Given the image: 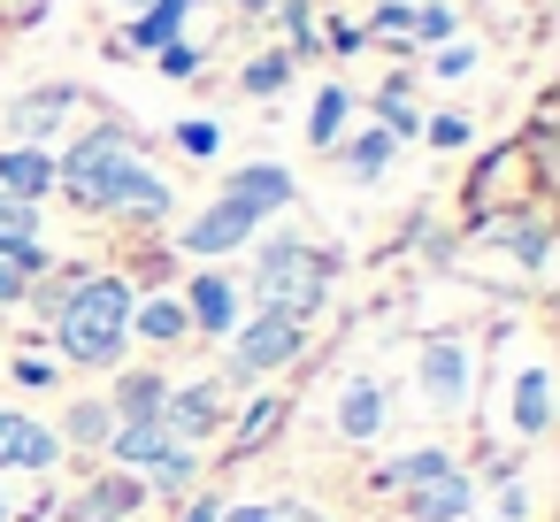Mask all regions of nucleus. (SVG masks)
Instances as JSON below:
<instances>
[{
	"label": "nucleus",
	"instance_id": "c9c22d12",
	"mask_svg": "<svg viewBox=\"0 0 560 522\" xmlns=\"http://www.w3.org/2000/svg\"><path fill=\"white\" fill-rule=\"evenodd\" d=\"M269 522H323V514H307V507H269Z\"/></svg>",
	"mask_w": 560,
	"mask_h": 522
},
{
	"label": "nucleus",
	"instance_id": "4be33fe9",
	"mask_svg": "<svg viewBox=\"0 0 560 522\" xmlns=\"http://www.w3.org/2000/svg\"><path fill=\"white\" fill-rule=\"evenodd\" d=\"M453 461L445 453H407V461H392V468H376V484L392 491V484H430V476H445Z\"/></svg>",
	"mask_w": 560,
	"mask_h": 522
},
{
	"label": "nucleus",
	"instance_id": "c85d7f7f",
	"mask_svg": "<svg viewBox=\"0 0 560 522\" xmlns=\"http://www.w3.org/2000/svg\"><path fill=\"white\" fill-rule=\"evenodd\" d=\"M154 484H162V491H185V484H192V453H185V445H170V453L154 461Z\"/></svg>",
	"mask_w": 560,
	"mask_h": 522
},
{
	"label": "nucleus",
	"instance_id": "e433bc0d",
	"mask_svg": "<svg viewBox=\"0 0 560 522\" xmlns=\"http://www.w3.org/2000/svg\"><path fill=\"white\" fill-rule=\"evenodd\" d=\"M215 522H269V507H231V514H215Z\"/></svg>",
	"mask_w": 560,
	"mask_h": 522
},
{
	"label": "nucleus",
	"instance_id": "39448f33",
	"mask_svg": "<svg viewBox=\"0 0 560 522\" xmlns=\"http://www.w3.org/2000/svg\"><path fill=\"white\" fill-rule=\"evenodd\" d=\"M254 208H238V200H215L200 223H185V254H231V246H246L254 239Z\"/></svg>",
	"mask_w": 560,
	"mask_h": 522
},
{
	"label": "nucleus",
	"instance_id": "ddd939ff",
	"mask_svg": "<svg viewBox=\"0 0 560 522\" xmlns=\"http://www.w3.org/2000/svg\"><path fill=\"white\" fill-rule=\"evenodd\" d=\"M162 399H170V384L139 369V376L116 384V407H108V415H116V422H162Z\"/></svg>",
	"mask_w": 560,
	"mask_h": 522
},
{
	"label": "nucleus",
	"instance_id": "393cba45",
	"mask_svg": "<svg viewBox=\"0 0 560 522\" xmlns=\"http://www.w3.org/2000/svg\"><path fill=\"white\" fill-rule=\"evenodd\" d=\"M32 269H39V246L0 254V300H24V292H32Z\"/></svg>",
	"mask_w": 560,
	"mask_h": 522
},
{
	"label": "nucleus",
	"instance_id": "1a4fd4ad",
	"mask_svg": "<svg viewBox=\"0 0 560 522\" xmlns=\"http://www.w3.org/2000/svg\"><path fill=\"white\" fill-rule=\"evenodd\" d=\"M223 200H238V208H254V216H277L284 200H292V177L277 170V162H254V170H238L231 177V193Z\"/></svg>",
	"mask_w": 560,
	"mask_h": 522
},
{
	"label": "nucleus",
	"instance_id": "a211bd4d",
	"mask_svg": "<svg viewBox=\"0 0 560 522\" xmlns=\"http://www.w3.org/2000/svg\"><path fill=\"white\" fill-rule=\"evenodd\" d=\"M415 514L422 522H453V514H468V484L445 468V476H430V484H415Z\"/></svg>",
	"mask_w": 560,
	"mask_h": 522
},
{
	"label": "nucleus",
	"instance_id": "c756f323",
	"mask_svg": "<svg viewBox=\"0 0 560 522\" xmlns=\"http://www.w3.org/2000/svg\"><path fill=\"white\" fill-rule=\"evenodd\" d=\"M284 78H292V62H284V55H261V62L246 70V93H277Z\"/></svg>",
	"mask_w": 560,
	"mask_h": 522
},
{
	"label": "nucleus",
	"instance_id": "6e6552de",
	"mask_svg": "<svg viewBox=\"0 0 560 522\" xmlns=\"http://www.w3.org/2000/svg\"><path fill=\"white\" fill-rule=\"evenodd\" d=\"M223 422V407H215V384H192V392H170L162 399V430L185 445V438H208Z\"/></svg>",
	"mask_w": 560,
	"mask_h": 522
},
{
	"label": "nucleus",
	"instance_id": "f8f14e48",
	"mask_svg": "<svg viewBox=\"0 0 560 522\" xmlns=\"http://www.w3.org/2000/svg\"><path fill=\"white\" fill-rule=\"evenodd\" d=\"M170 445H177V438H170L162 422H116V430H108V453H116L124 468H154Z\"/></svg>",
	"mask_w": 560,
	"mask_h": 522
},
{
	"label": "nucleus",
	"instance_id": "a878e982",
	"mask_svg": "<svg viewBox=\"0 0 560 522\" xmlns=\"http://www.w3.org/2000/svg\"><path fill=\"white\" fill-rule=\"evenodd\" d=\"M139 330H147V338H185V308H177V300H147V308H139Z\"/></svg>",
	"mask_w": 560,
	"mask_h": 522
},
{
	"label": "nucleus",
	"instance_id": "6ab92c4d",
	"mask_svg": "<svg viewBox=\"0 0 560 522\" xmlns=\"http://www.w3.org/2000/svg\"><path fill=\"white\" fill-rule=\"evenodd\" d=\"M116 208H139V216H170V185L147 170V162H131L124 170V185H116Z\"/></svg>",
	"mask_w": 560,
	"mask_h": 522
},
{
	"label": "nucleus",
	"instance_id": "9b49d317",
	"mask_svg": "<svg viewBox=\"0 0 560 522\" xmlns=\"http://www.w3.org/2000/svg\"><path fill=\"white\" fill-rule=\"evenodd\" d=\"M185 323H200V330H238V292H231V277H192Z\"/></svg>",
	"mask_w": 560,
	"mask_h": 522
},
{
	"label": "nucleus",
	"instance_id": "f03ea898",
	"mask_svg": "<svg viewBox=\"0 0 560 522\" xmlns=\"http://www.w3.org/2000/svg\"><path fill=\"white\" fill-rule=\"evenodd\" d=\"M131 162H139L131 131L101 124V131H85V139L70 147V162H55V185H62L78 208H116V185H124Z\"/></svg>",
	"mask_w": 560,
	"mask_h": 522
},
{
	"label": "nucleus",
	"instance_id": "ea45409f",
	"mask_svg": "<svg viewBox=\"0 0 560 522\" xmlns=\"http://www.w3.org/2000/svg\"><path fill=\"white\" fill-rule=\"evenodd\" d=\"M32 9H39V0H24V16H32Z\"/></svg>",
	"mask_w": 560,
	"mask_h": 522
},
{
	"label": "nucleus",
	"instance_id": "0eeeda50",
	"mask_svg": "<svg viewBox=\"0 0 560 522\" xmlns=\"http://www.w3.org/2000/svg\"><path fill=\"white\" fill-rule=\"evenodd\" d=\"M422 392H430V407H460L468 399V353L453 338L422 346Z\"/></svg>",
	"mask_w": 560,
	"mask_h": 522
},
{
	"label": "nucleus",
	"instance_id": "4468645a",
	"mask_svg": "<svg viewBox=\"0 0 560 522\" xmlns=\"http://www.w3.org/2000/svg\"><path fill=\"white\" fill-rule=\"evenodd\" d=\"M338 430L346 438H376L384 430V384H346V399H338Z\"/></svg>",
	"mask_w": 560,
	"mask_h": 522
},
{
	"label": "nucleus",
	"instance_id": "7c9ffc66",
	"mask_svg": "<svg viewBox=\"0 0 560 522\" xmlns=\"http://www.w3.org/2000/svg\"><path fill=\"white\" fill-rule=\"evenodd\" d=\"M177 147L185 154H215V124H177Z\"/></svg>",
	"mask_w": 560,
	"mask_h": 522
},
{
	"label": "nucleus",
	"instance_id": "72a5a7b5",
	"mask_svg": "<svg viewBox=\"0 0 560 522\" xmlns=\"http://www.w3.org/2000/svg\"><path fill=\"white\" fill-rule=\"evenodd\" d=\"M384 124H392V139H399V131H415V108H407V93H384Z\"/></svg>",
	"mask_w": 560,
	"mask_h": 522
},
{
	"label": "nucleus",
	"instance_id": "412c9836",
	"mask_svg": "<svg viewBox=\"0 0 560 522\" xmlns=\"http://www.w3.org/2000/svg\"><path fill=\"white\" fill-rule=\"evenodd\" d=\"M392 147H399L392 131H369V139H353V147H346V170H353V177H384Z\"/></svg>",
	"mask_w": 560,
	"mask_h": 522
},
{
	"label": "nucleus",
	"instance_id": "bb28decb",
	"mask_svg": "<svg viewBox=\"0 0 560 522\" xmlns=\"http://www.w3.org/2000/svg\"><path fill=\"white\" fill-rule=\"evenodd\" d=\"M108 430H116V415H108V407H93V399H85V407H70V438L108 445Z\"/></svg>",
	"mask_w": 560,
	"mask_h": 522
},
{
	"label": "nucleus",
	"instance_id": "7ed1b4c3",
	"mask_svg": "<svg viewBox=\"0 0 560 522\" xmlns=\"http://www.w3.org/2000/svg\"><path fill=\"white\" fill-rule=\"evenodd\" d=\"M254 285H261V300H269V308H284V315H300V323H307V308L323 300V262H315L300 239H269V246H261V262H254Z\"/></svg>",
	"mask_w": 560,
	"mask_h": 522
},
{
	"label": "nucleus",
	"instance_id": "aec40b11",
	"mask_svg": "<svg viewBox=\"0 0 560 522\" xmlns=\"http://www.w3.org/2000/svg\"><path fill=\"white\" fill-rule=\"evenodd\" d=\"M32 239H39V208L0 193V254H16V246H32Z\"/></svg>",
	"mask_w": 560,
	"mask_h": 522
},
{
	"label": "nucleus",
	"instance_id": "f257e3e1",
	"mask_svg": "<svg viewBox=\"0 0 560 522\" xmlns=\"http://www.w3.org/2000/svg\"><path fill=\"white\" fill-rule=\"evenodd\" d=\"M124 330H131V285H116V277H85V285L55 308L62 353H70V361H93V369L124 353Z\"/></svg>",
	"mask_w": 560,
	"mask_h": 522
},
{
	"label": "nucleus",
	"instance_id": "2eb2a0df",
	"mask_svg": "<svg viewBox=\"0 0 560 522\" xmlns=\"http://www.w3.org/2000/svg\"><path fill=\"white\" fill-rule=\"evenodd\" d=\"M139 507V484L131 476H108V484H93L78 507H70V522H116V514H131Z\"/></svg>",
	"mask_w": 560,
	"mask_h": 522
},
{
	"label": "nucleus",
	"instance_id": "2f4dec72",
	"mask_svg": "<svg viewBox=\"0 0 560 522\" xmlns=\"http://www.w3.org/2000/svg\"><path fill=\"white\" fill-rule=\"evenodd\" d=\"M415 32H422V39H453V9H422Z\"/></svg>",
	"mask_w": 560,
	"mask_h": 522
},
{
	"label": "nucleus",
	"instance_id": "423d86ee",
	"mask_svg": "<svg viewBox=\"0 0 560 522\" xmlns=\"http://www.w3.org/2000/svg\"><path fill=\"white\" fill-rule=\"evenodd\" d=\"M55 430H39L32 415H16V407H0V468H55Z\"/></svg>",
	"mask_w": 560,
	"mask_h": 522
},
{
	"label": "nucleus",
	"instance_id": "4c0bfd02",
	"mask_svg": "<svg viewBox=\"0 0 560 522\" xmlns=\"http://www.w3.org/2000/svg\"><path fill=\"white\" fill-rule=\"evenodd\" d=\"M215 514H223L215 499H192V514H185V522H215Z\"/></svg>",
	"mask_w": 560,
	"mask_h": 522
},
{
	"label": "nucleus",
	"instance_id": "f3484780",
	"mask_svg": "<svg viewBox=\"0 0 560 522\" xmlns=\"http://www.w3.org/2000/svg\"><path fill=\"white\" fill-rule=\"evenodd\" d=\"M552 422V376L545 369H522V384H514V430H545Z\"/></svg>",
	"mask_w": 560,
	"mask_h": 522
},
{
	"label": "nucleus",
	"instance_id": "5701e85b",
	"mask_svg": "<svg viewBox=\"0 0 560 522\" xmlns=\"http://www.w3.org/2000/svg\"><path fill=\"white\" fill-rule=\"evenodd\" d=\"M177 16H185V9H177V0H154V9H147V16L131 24V47H170V32H177Z\"/></svg>",
	"mask_w": 560,
	"mask_h": 522
},
{
	"label": "nucleus",
	"instance_id": "58836bf2",
	"mask_svg": "<svg viewBox=\"0 0 560 522\" xmlns=\"http://www.w3.org/2000/svg\"><path fill=\"white\" fill-rule=\"evenodd\" d=\"M124 9H154V0H124Z\"/></svg>",
	"mask_w": 560,
	"mask_h": 522
},
{
	"label": "nucleus",
	"instance_id": "b1692460",
	"mask_svg": "<svg viewBox=\"0 0 560 522\" xmlns=\"http://www.w3.org/2000/svg\"><path fill=\"white\" fill-rule=\"evenodd\" d=\"M338 124H346V93H338V85H323V93H315V116H307V139H315V147H330V139H338Z\"/></svg>",
	"mask_w": 560,
	"mask_h": 522
},
{
	"label": "nucleus",
	"instance_id": "9d476101",
	"mask_svg": "<svg viewBox=\"0 0 560 522\" xmlns=\"http://www.w3.org/2000/svg\"><path fill=\"white\" fill-rule=\"evenodd\" d=\"M55 185V154H39V147H9L0 154V193L9 200H39Z\"/></svg>",
	"mask_w": 560,
	"mask_h": 522
},
{
	"label": "nucleus",
	"instance_id": "20e7f679",
	"mask_svg": "<svg viewBox=\"0 0 560 522\" xmlns=\"http://www.w3.org/2000/svg\"><path fill=\"white\" fill-rule=\"evenodd\" d=\"M292 353H300V315H284V308H261L246 330H231V369L238 376H269Z\"/></svg>",
	"mask_w": 560,
	"mask_h": 522
},
{
	"label": "nucleus",
	"instance_id": "473e14b6",
	"mask_svg": "<svg viewBox=\"0 0 560 522\" xmlns=\"http://www.w3.org/2000/svg\"><path fill=\"white\" fill-rule=\"evenodd\" d=\"M162 70H170V78H192V70H200V47H162Z\"/></svg>",
	"mask_w": 560,
	"mask_h": 522
},
{
	"label": "nucleus",
	"instance_id": "f704fd0d",
	"mask_svg": "<svg viewBox=\"0 0 560 522\" xmlns=\"http://www.w3.org/2000/svg\"><path fill=\"white\" fill-rule=\"evenodd\" d=\"M430 139H438V147H460L468 124H460V116H430Z\"/></svg>",
	"mask_w": 560,
	"mask_h": 522
},
{
	"label": "nucleus",
	"instance_id": "cd10ccee",
	"mask_svg": "<svg viewBox=\"0 0 560 522\" xmlns=\"http://www.w3.org/2000/svg\"><path fill=\"white\" fill-rule=\"evenodd\" d=\"M277 407H284V399H254V407L238 415V438H246V445H261V438L277 430Z\"/></svg>",
	"mask_w": 560,
	"mask_h": 522
},
{
	"label": "nucleus",
	"instance_id": "dca6fc26",
	"mask_svg": "<svg viewBox=\"0 0 560 522\" xmlns=\"http://www.w3.org/2000/svg\"><path fill=\"white\" fill-rule=\"evenodd\" d=\"M70 108H78V93H62V85H55V93H32V101H16V108H9V124H16L24 139H39V131H55Z\"/></svg>",
	"mask_w": 560,
	"mask_h": 522
}]
</instances>
